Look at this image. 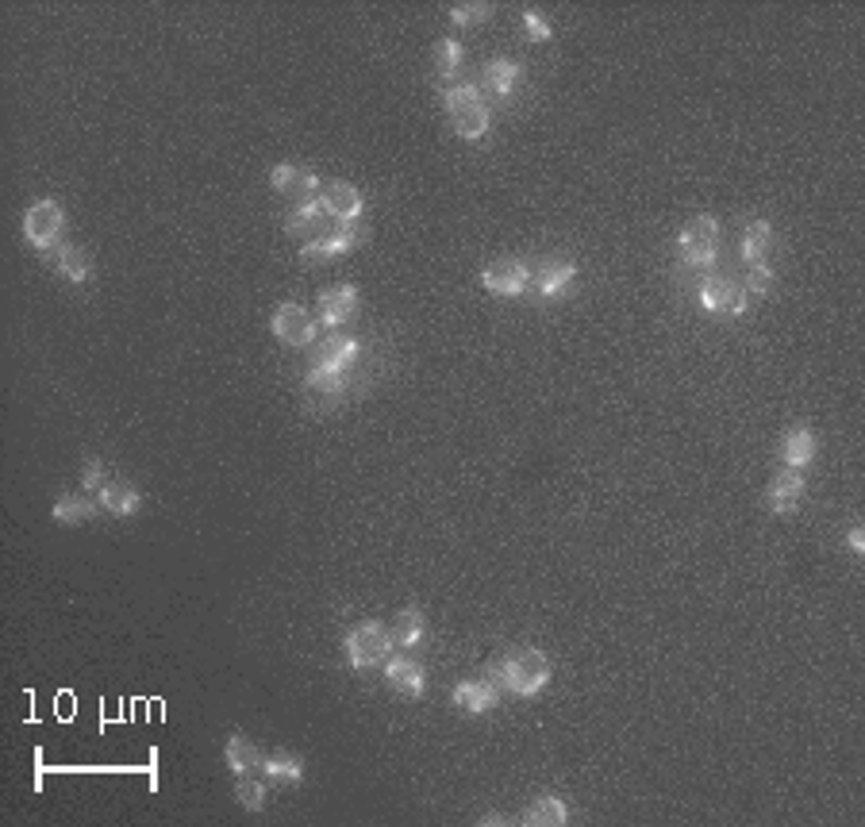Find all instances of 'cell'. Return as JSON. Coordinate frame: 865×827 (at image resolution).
<instances>
[{"label":"cell","mask_w":865,"mask_h":827,"mask_svg":"<svg viewBox=\"0 0 865 827\" xmlns=\"http://www.w3.org/2000/svg\"><path fill=\"white\" fill-rule=\"evenodd\" d=\"M742 289H746V293H769V289H773V266H750Z\"/></svg>","instance_id":"32"},{"label":"cell","mask_w":865,"mask_h":827,"mask_svg":"<svg viewBox=\"0 0 865 827\" xmlns=\"http://www.w3.org/2000/svg\"><path fill=\"white\" fill-rule=\"evenodd\" d=\"M273 335L289 347H312L316 343V324L300 304H281L273 312Z\"/></svg>","instance_id":"9"},{"label":"cell","mask_w":865,"mask_h":827,"mask_svg":"<svg viewBox=\"0 0 865 827\" xmlns=\"http://www.w3.org/2000/svg\"><path fill=\"white\" fill-rule=\"evenodd\" d=\"M700 304L708 312L742 316L750 308V297H746V289H742L739 281H731V277H708V281H700Z\"/></svg>","instance_id":"7"},{"label":"cell","mask_w":865,"mask_h":827,"mask_svg":"<svg viewBox=\"0 0 865 827\" xmlns=\"http://www.w3.org/2000/svg\"><path fill=\"white\" fill-rule=\"evenodd\" d=\"M354 243H358V231L350 224H339V227H331L327 235H320V239H312V243H304V258L312 262V258H331V254H346V251H354Z\"/></svg>","instance_id":"18"},{"label":"cell","mask_w":865,"mask_h":827,"mask_svg":"<svg viewBox=\"0 0 865 827\" xmlns=\"http://www.w3.org/2000/svg\"><path fill=\"white\" fill-rule=\"evenodd\" d=\"M389 631H393V647H416L427 631V620H423L420 608H404Z\"/></svg>","instance_id":"23"},{"label":"cell","mask_w":865,"mask_h":827,"mask_svg":"<svg viewBox=\"0 0 865 827\" xmlns=\"http://www.w3.org/2000/svg\"><path fill=\"white\" fill-rule=\"evenodd\" d=\"M846 547H850V551H854V554H862V551H865V531H862V527H854V531L846 535Z\"/></svg>","instance_id":"35"},{"label":"cell","mask_w":865,"mask_h":827,"mask_svg":"<svg viewBox=\"0 0 865 827\" xmlns=\"http://www.w3.org/2000/svg\"><path fill=\"white\" fill-rule=\"evenodd\" d=\"M358 308V289L354 285H331L320 293V324L323 327H339L354 316Z\"/></svg>","instance_id":"15"},{"label":"cell","mask_w":865,"mask_h":827,"mask_svg":"<svg viewBox=\"0 0 865 827\" xmlns=\"http://www.w3.org/2000/svg\"><path fill=\"white\" fill-rule=\"evenodd\" d=\"M385 677H389V685H393L400 697H423V685H427V674H423L420 662H412V658H404V654H396V658H385Z\"/></svg>","instance_id":"14"},{"label":"cell","mask_w":865,"mask_h":827,"mask_svg":"<svg viewBox=\"0 0 865 827\" xmlns=\"http://www.w3.org/2000/svg\"><path fill=\"white\" fill-rule=\"evenodd\" d=\"M100 508L112 516H131V512H139V489H131L127 481H108L100 489Z\"/></svg>","instance_id":"22"},{"label":"cell","mask_w":865,"mask_h":827,"mask_svg":"<svg viewBox=\"0 0 865 827\" xmlns=\"http://www.w3.org/2000/svg\"><path fill=\"white\" fill-rule=\"evenodd\" d=\"M493 677H477V681H462V685H454V693H450V701L458 704L462 712H473V716H481V712H493L496 701H500V693H496Z\"/></svg>","instance_id":"13"},{"label":"cell","mask_w":865,"mask_h":827,"mask_svg":"<svg viewBox=\"0 0 865 827\" xmlns=\"http://www.w3.org/2000/svg\"><path fill=\"white\" fill-rule=\"evenodd\" d=\"M323 220H327V212H323L320 197L308 204H297L289 216H285V231L289 235H308V231H323Z\"/></svg>","instance_id":"25"},{"label":"cell","mask_w":865,"mask_h":827,"mask_svg":"<svg viewBox=\"0 0 865 827\" xmlns=\"http://www.w3.org/2000/svg\"><path fill=\"white\" fill-rule=\"evenodd\" d=\"M804 497V474L800 470H781V474H773L769 481V512H777V516H785L792 512L796 504Z\"/></svg>","instance_id":"16"},{"label":"cell","mask_w":865,"mask_h":827,"mask_svg":"<svg viewBox=\"0 0 865 827\" xmlns=\"http://www.w3.org/2000/svg\"><path fill=\"white\" fill-rule=\"evenodd\" d=\"M677 251L689 266H712L719 254V224L712 216H692L689 224L681 227V239H677Z\"/></svg>","instance_id":"4"},{"label":"cell","mask_w":865,"mask_h":827,"mask_svg":"<svg viewBox=\"0 0 865 827\" xmlns=\"http://www.w3.org/2000/svg\"><path fill=\"white\" fill-rule=\"evenodd\" d=\"M481 281L496 297H519L527 289V266L519 258H496L481 270Z\"/></svg>","instance_id":"11"},{"label":"cell","mask_w":865,"mask_h":827,"mask_svg":"<svg viewBox=\"0 0 865 827\" xmlns=\"http://www.w3.org/2000/svg\"><path fill=\"white\" fill-rule=\"evenodd\" d=\"M489 16V4H454L450 8V20L458 27H473V24H481Z\"/></svg>","instance_id":"31"},{"label":"cell","mask_w":865,"mask_h":827,"mask_svg":"<svg viewBox=\"0 0 865 827\" xmlns=\"http://www.w3.org/2000/svg\"><path fill=\"white\" fill-rule=\"evenodd\" d=\"M66 227V212L58 201H35L24 216V239L39 251H54Z\"/></svg>","instance_id":"5"},{"label":"cell","mask_w":865,"mask_h":827,"mask_svg":"<svg viewBox=\"0 0 865 827\" xmlns=\"http://www.w3.org/2000/svg\"><path fill=\"white\" fill-rule=\"evenodd\" d=\"M443 104L450 112V124L462 139H481L489 131V108L481 101L477 85H446Z\"/></svg>","instance_id":"2"},{"label":"cell","mask_w":865,"mask_h":827,"mask_svg":"<svg viewBox=\"0 0 865 827\" xmlns=\"http://www.w3.org/2000/svg\"><path fill=\"white\" fill-rule=\"evenodd\" d=\"M320 204L327 212V220H335V224H354L362 216V193L354 185H346V181H323Z\"/></svg>","instance_id":"10"},{"label":"cell","mask_w":865,"mask_h":827,"mask_svg":"<svg viewBox=\"0 0 865 827\" xmlns=\"http://www.w3.org/2000/svg\"><path fill=\"white\" fill-rule=\"evenodd\" d=\"M235 797H239V804L243 808H250V812H258L262 804H266V785L262 781H254V777H243L239 785H235Z\"/></svg>","instance_id":"29"},{"label":"cell","mask_w":865,"mask_h":827,"mask_svg":"<svg viewBox=\"0 0 865 827\" xmlns=\"http://www.w3.org/2000/svg\"><path fill=\"white\" fill-rule=\"evenodd\" d=\"M523 27H527V35H531V39H539V43H546V39H550V27L543 24V16H539V12H523Z\"/></svg>","instance_id":"34"},{"label":"cell","mask_w":865,"mask_h":827,"mask_svg":"<svg viewBox=\"0 0 865 827\" xmlns=\"http://www.w3.org/2000/svg\"><path fill=\"white\" fill-rule=\"evenodd\" d=\"M773 243H777L773 224L754 220V224L742 231V258H746L750 266H769V258H773Z\"/></svg>","instance_id":"17"},{"label":"cell","mask_w":865,"mask_h":827,"mask_svg":"<svg viewBox=\"0 0 865 827\" xmlns=\"http://www.w3.org/2000/svg\"><path fill=\"white\" fill-rule=\"evenodd\" d=\"M54 266H58V274L66 277V281H89V258L81 247L74 243H62V247H54Z\"/></svg>","instance_id":"24"},{"label":"cell","mask_w":865,"mask_h":827,"mask_svg":"<svg viewBox=\"0 0 865 827\" xmlns=\"http://www.w3.org/2000/svg\"><path fill=\"white\" fill-rule=\"evenodd\" d=\"M781 458L792 470H804L816 458V435L808 427H792L789 435H785V443H781Z\"/></svg>","instance_id":"19"},{"label":"cell","mask_w":865,"mask_h":827,"mask_svg":"<svg viewBox=\"0 0 865 827\" xmlns=\"http://www.w3.org/2000/svg\"><path fill=\"white\" fill-rule=\"evenodd\" d=\"M569 816H566V804L558 801V797H539V801L527 808V816H523V824L531 827H562Z\"/></svg>","instance_id":"26"},{"label":"cell","mask_w":865,"mask_h":827,"mask_svg":"<svg viewBox=\"0 0 865 827\" xmlns=\"http://www.w3.org/2000/svg\"><path fill=\"white\" fill-rule=\"evenodd\" d=\"M262 774L270 777V781H281V785H300L304 781V762L289 751L262 754Z\"/></svg>","instance_id":"20"},{"label":"cell","mask_w":865,"mask_h":827,"mask_svg":"<svg viewBox=\"0 0 865 827\" xmlns=\"http://www.w3.org/2000/svg\"><path fill=\"white\" fill-rule=\"evenodd\" d=\"M458 62H462V47L454 39H443L435 47V66H439V77H454L458 74Z\"/></svg>","instance_id":"30"},{"label":"cell","mask_w":865,"mask_h":827,"mask_svg":"<svg viewBox=\"0 0 865 827\" xmlns=\"http://www.w3.org/2000/svg\"><path fill=\"white\" fill-rule=\"evenodd\" d=\"M496 670H500V681H504L512 693H519V697H535L546 681H550V662H546V654L535 651V647H519V651L504 654V662H500Z\"/></svg>","instance_id":"1"},{"label":"cell","mask_w":865,"mask_h":827,"mask_svg":"<svg viewBox=\"0 0 865 827\" xmlns=\"http://www.w3.org/2000/svg\"><path fill=\"white\" fill-rule=\"evenodd\" d=\"M50 516L58 524H81V520H93L97 516V501H85V497H58Z\"/></svg>","instance_id":"28"},{"label":"cell","mask_w":865,"mask_h":827,"mask_svg":"<svg viewBox=\"0 0 865 827\" xmlns=\"http://www.w3.org/2000/svg\"><path fill=\"white\" fill-rule=\"evenodd\" d=\"M81 485H85V489H104V485H108V481H104V466H100L97 458L85 462V470H81Z\"/></svg>","instance_id":"33"},{"label":"cell","mask_w":865,"mask_h":827,"mask_svg":"<svg viewBox=\"0 0 865 827\" xmlns=\"http://www.w3.org/2000/svg\"><path fill=\"white\" fill-rule=\"evenodd\" d=\"M358 362V339L350 335H331L316 347V358L308 366V374H331V377H346V370Z\"/></svg>","instance_id":"6"},{"label":"cell","mask_w":865,"mask_h":827,"mask_svg":"<svg viewBox=\"0 0 865 827\" xmlns=\"http://www.w3.org/2000/svg\"><path fill=\"white\" fill-rule=\"evenodd\" d=\"M577 277V262H566V258H539L531 270H527V285H535L539 297H558L566 293V285Z\"/></svg>","instance_id":"8"},{"label":"cell","mask_w":865,"mask_h":827,"mask_svg":"<svg viewBox=\"0 0 865 827\" xmlns=\"http://www.w3.org/2000/svg\"><path fill=\"white\" fill-rule=\"evenodd\" d=\"M389 651H393V631L385 624H377V620L350 627V635H346V658H350L354 670H366V666L385 662Z\"/></svg>","instance_id":"3"},{"label":"cell","mask_w":865,"mask_h":827,"mask_svg":"<svg viewBox=\"0 0 865 827\" xmlns=\"http://www.w3.org/2000/svg\"><path fill=\"white\" fill-rule=\"evenodd\" d=\"M270 185L273 189H281V193H289L297 204H308L320 197V177L312 174V170H304V166H273L270 174Z\"/></svg>","instance_id":"12"},{"label":"cell","mask_w":865,"mask_h":827,"mask_svg":"<svg viewBox=\"0 0 865 827\" xmlns=\"http://www.w3.org/2000/svg\"><path fill=\"white\" fill-rule=\"evenodd\" d=\"M223 754H227V766H231V770H235V774H239V777L254 774V770L262 766V754H258V747L250 743L247 735H239V731H235V735L227 739V747H223Z\"/></svg>","instance_id":"21"},{"label":"cell","mask_w":865,"mask_h":827,"mask_svg":"<svg viewBox=\"0 0 865 827\" xmlns=\"http://www.w3.org/2000/svg\"><path fill=\"white\" fill-rule=\"evenodd\" d=\"M516 77H519V66L512 58H493V62L485 66V85L493 89L496 97H508V93L516 89Z\"/></svg>","instance_id":"27"}]
</instances>
